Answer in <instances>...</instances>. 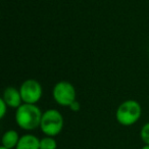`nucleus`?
<instances>
[{"label": "nucleus", "mask_w": 149, "mask_h": 149, "mask_svg": "<svg viewBox=\"0 0 149 149\" xmlns=\"http://www.w3.org/2000/svg\"><path fill=\"white\" fill-rule=\"evenodd\" d=\"M42 114L43 112L36 104L23 103L15 112V122L23 130L33 131L40 128Z\"/></svg>", "instance_id": "1"}, {"label": "nucleus", "mask_w": 149, "mask_h": 149, "mask_svg": "<svg viewBox=\"0 0 149 149\" xmlns=\"http://www.w3.org/2000/svg\"><path fill=\"white\" fill-rule=\"evenodd\" d=\"M142 108L136 100H126L118 105L116 112V118L120 125L130 127L135 125L141 118Z\"/></svg>", "instance_id": "2"}, {"label": "nucleus", "mask_w": 149, "mask_h": 149, "mask_svg": "<svg viewBox=\"0 0 149 149\" xmlns=\"http://www.w3.org/2000/svg\"><path fill=\"white\" fill-rule=\"evenodd\" d=\"M64 120L62 114L57 109H47L42 114L40 129L45 136L55 137L63 129Z\"/></svg>", "instance_id": "3"}, {"label": "nucleus", "mask_w": 149, "mask_h": 149, "mask_svg": "<svg viewBox=\"0 0 149 149\" xmlns=\"http://www.w3.org/2000/svg\"><path fill=\"white\" fill-rule=\"evenodd\" d=\"M53 99L58 105L60 106H68L76 101V89L68 81H60L53 87L52 91Z\"/></svg>", "instance_id": "4"}, {"label": "nucleus", "mask_w": 149, "mask_h": 149, "mask_svg": "<svg viewBox=\"0 0 149 149\" xmlns=\"http://www.w3.org/2000/svg\"><path fill=\"white\" fill-rule=\"evenodd\" d=\"M22 99L24 103L36 104L42 97L43 89L37 80L28 79L21 85L19 88Z\"/></svg>", "instance_id": "5"}, {"label": "nucleus", "mask_w": 149, "mask_h": 149, "mask_svg": "<svg viewBox=\"0 0 149 149\" xmlns=\"http://www.w3.org/2000/svg\"><path fill=\"white\" fill-rule=\"evenodd\" d=\"M2 99L5 101L7 106L10 108H19L24 103L19 90L15 87H7L3 91Z\"/></svg>", "instance_id": "6"}, {"label": "nucleus", "mask_w": 149, "mask_h": 149, "mask_svg": "<svg viewBox=\"0 0 149 149\" xmlns=\"http://www.w3.org/2000/svg\"><path fill=\"white\" fill-rule=\"evenodd\" d=\"M15 149H40V139L32 134H25L19 138Z\"/></svg>", "instance_id": "7"}, {"label": "nucleus", "mask_w": 149, "mask_h": 149, "mask_svg": "<svg viewBox=\"0 0 149 149\" xmlns=\"http://www.w3.org/2000/svg\"><path fill=\"white\" fill-rule=\"evenodd\" d=\"M19 135L15 130H8L3 134L1 138V146L8 149H13L17 147V143L19 141Z\"/></svg>", "instance_id": "8"}, {"label": "nucleus", "mask_w": 149, "mask_h": 149, "mask_svg": "<svg viewBox=\"0 0 149 149\" xmlns=\"http://www.w3.org/2000/svg\"><path fill=\"white\" fill-rule=\"evenodd\" d=\"M40 149H57V142L54 137L45 136L40 139Z\"/></svg>", "instance_id": "9"}, {"label": "nucleus", "mask_w": 149, "mask_h": 149, "mask_svg": "<svg viewBox=\"0 0 149 149\" xmlns=\"http://www.w3.org/2000/svg\"><path fill=\"white\" fill-rule=\"evenodd\" d=\"M140 137H141V140L143 141V143L145 145H149V122L146 123L141 128Z\"/></svg>", "instance_id": "10"}, {"label": "nucleus", "mask_w": 149, "mask_h": 149, "mask_svg": "<svg viewBox=\"0 0 149 149\" xmlns=\"http://www.w3.org/2000/svg\"><path fill=\"white\" fill-rule=\"evenodd\" d=\"M7 107H8V106H7V104L5 103L4 100L1 98V99H0V118H3L5 116Z\"/></svg>", "instance_id": "11"}, {"label": "nucleus", "mask_w": 149, "mask_h": 149, "mask_svg": "<svg viewBox=\"0 0 149 149\" xmlns=\"http://www.w3.org/2000/svg\"><path fill=\"white\" fill-rule=\"evenodd\" d=\"M70 110H72V111H74V112L79 111V110L81 109V105H80V102L77 101V100H76V101H74L70 105Z\"/></svg>", "instance_id": "12"}, {"label": "nucleus", "mask_w": 149, "mask_h": 149, "mask_svg": "<svg viewBox=\"0 0 149 149\" xmlns=\"http://www.w3.org/2000/svg\"><path fill=\"white\" fill-rule=\"evenodd\" d=\"M141 149H149V145H144Z\"/></svg>", "instance_id": "13"}, {"label": "nucleus", "mask_w": 149, "mask_h": 149, "mask_svg": "<svg viewBox=\"0 0 149 149\" xmlns=\"http://www.w3.org/2000/svg\"><path fill=\"white\" fill-rule=\"evenodd\" d=\"M0 149H8V148H5V147H3V146H1V147H0Z\"/></svg>", "instance_id": "14"}]
</instances>
